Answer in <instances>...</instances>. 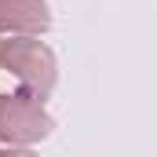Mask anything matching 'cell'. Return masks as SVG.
<instances>
[{
  "label": "cell",
  "mask_w": 157,
  "mask_h": 157,
  "mask_svg": "<svg viewBox=\"0 0 157 157\" xmlns=\"http://www.w3.org/2000/svg\"><path fill=\"white\" fill-rule=\"evenodd\" d=\"M0 55H4V40H0Z\"/></svg>",
  "instance_id": "4"
},
{
  "label": "cell",
  "mask_w": 157,
  "mask_h": 157,
  "mask_svg": "<svg viewBox=\"0 0 157 157\" xmlns=\"http://www.w3.org/2000/svg\"><path fill=\"white\" fill-rule=\"evenodd\" d=\"M51 26L44 0H0V33H44Z\"/></svg>",
  "instance_id": "3"
},
{
  "label": "cell",
  "mask_w": 157,
  "mask_h": 157,
  "mask_svg": "<svg viewBox=\"0 0 157 157\" xmlns=\"http://www.w3.org/2000/svg\"><path fill=\"white\" fill-rule=\"evenodd\" d=\"M55 128V121L48 117L44 99L29 91H11L0 95V143L7 146H33L40 139H48Z\"/></svg>",
  "instance_id": "1"
},
{
  "label": "cell",
  "mask_w": 157,
  "mask_h": 157,
  "mask_svg": "<svg viewBox=\"0 0 157 157\" xmlns=\"http://www.w3.org/2000/svg\"><path fill=\"white\" fill-rule=\"evenodd\" d=\"M0 66L11 70L15 77L26 84V91L37 95V99H48L51 88H55V55H51L48 44L33 40L29 33H22L18 40H4Z\"/></svg>",
  "instance_id": "2"
}]
</instances>
